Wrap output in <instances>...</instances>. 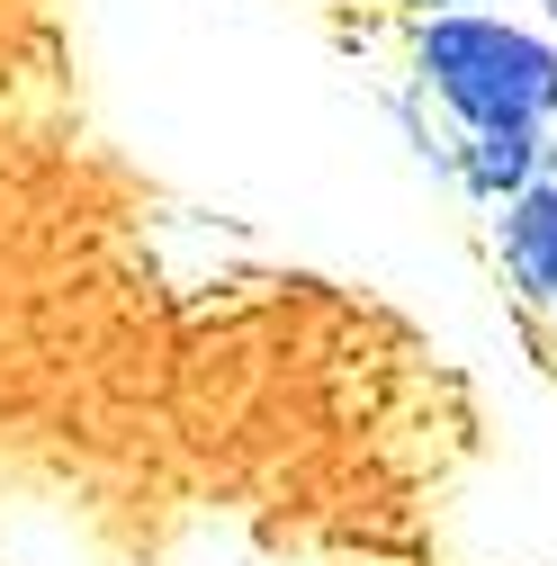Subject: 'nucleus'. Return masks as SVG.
I'll list each match as a JSON object with an SVG mask.
<instances>
[{
    "instance_id": "3",
    "label": "nucleus",
    "mask_w": 557,
    "mask_h": 566,
    "mask_svg": "<svg viewBox=\"0 0 557 566\" xmlns=\"http://www.w3.org/2000/svg\"><path fill=\"white\" fill-rule=\"evenodd\" d=\"M539 171H557L548 126H467V145H459V180H467L485 207H504V198L530 189Z\"/></svg>"
},
{
    "instance_id": "4",
    "label": "nucleus",
    "mask_w": 557,
    "mask_h": 566,
    "mask_svg": "<svg viewBox=\"0 0 557 566\" xmlns=\"http://www.w3.org/2000/svg\"><path fill=\"white\" fill-rule=\"evenodd\" d=\"M413 19H432V10H495V0H404Z\"/></svg>"
},
{
    "instance_id": "1",
    "label": "nucleus",
    "mask_w": 557,
    "mask_h": 566,
    "mask_svg": "<svg viewBox=\"0 0 557 566\" xmlns=\"http://www.w3.org/2000/svg\"><path fill=\"white\" fill-rule=\"evenodd\" d=\"M413 82L459 126H557V36L504 10H432L413 28Z\"/></svg>"
},
{
    "instance_id": "2",
    "label": "nucleus",
    "mask_w": 557,
    "mask_h": 566,
    "mask_svg": "<svg viewBox=\"0 0 557 566\" xmlns=\"http://www.w3.org/2000/svg\"><path fill=\"white\" fill-rule=\"evenodd\" d=\"M495 261L513 279V297L557 306V171H539L530 189L495 207Z\"/></svg>"
}]
</instances>
